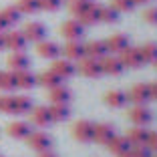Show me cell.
I'll return each mask as SVG.
<instances>
[{"label":"cell","mask_w":157,"mask_h":157,"mask_svg":"<svg viewBox=\"0 0 157 157\" xmlns=\"http://www.w3.org/2000/svg\"><path fill=\"white\" fill-rule=\"evenodd\" d=\"M0 73H2V71H0Z\"/></svg>","instance_id":"cell-50"},{"label":"cell","mask_w":157,"mask_h":157,"mask_svg":"<svg viewBox=\"0 0 157 157\" xmlns=\"http://www.w3.org/2000/svg\"><path fill=\"white\" fill-rule=\"evenodd\" d=\"M119 59H121V63H123V67H127V69H141V67H143L141 51L135 48V46H127L119 55Z\"/></svg>","instance_id":"cell-7"},{"label":"cell","mask_w":157,"mask_h":157,"mask_svg":"<svg viewBox=\"0 0 157 157\" xmlns=\"http://www.w3.org/2000/svg\"><path fill=\"white\" fill-rule=\"evenodd\" d=\"M77 71L83 75V77H87V78H97V77H101V75H103L101 60H97V59H89V56H85V59L78 60Z\"/></svg>","instance_id":"cell-4"},{"label":"cell","mask_w":157,"mask_h":157,"mask_svg":"<svg viewBox=\"0 0 157 157\" xmlns=\"http://www.w3.org/2000/svg\"><path fill=\"white\" fill-rule=\"evenodd\" d=\"M6 63H8L10 71H26L30 69V59H28L26 52H10V56L6 59Z\"/></svg>","instance_id":"cell-16"},{"label":"cell","mask_w":157,"mask_h":157,"mask_svg":"<svg viewBox=\"0 0 157 157\" xmlns=\"http://www.w3.org/2000/svg\"><path fill=\"white\" fill-rule=\"evenodd\" d=\"M12 73H14V71H12ZM14 77H16V89L28 91V89H33L34 85H36V75L30 73V69H26V71H16V73H14Z\"/></svg>","instance_id":"cell-21"},{"label":"cell","mask_w":157,"mask_h":157,"mask_svg":"<svg viewBox=\"0 0 157 157\" xmlns=\"http://www.w3.org/2000/svg\"><path fill=\"white\" fill-rule=\"evenodd\" d=\"M0 14H2V18L8 22V26H14V24H18L20 18H22V14H20V10L16 8V6H6V8L0 10Z\"/></svg>","instance_id":"cell-30"},{"label":"cell","mask_w":157,"mask_h":157,"mask_svg":"<svg viewBox=\"0 0 157 157\" xmlns=\"http://www.w3.org/2000/svg\"><path fill=\"white\" fill-rule=\"evenodd\" d=\"M105 103L113 109H121L129 103V97H127V93L125 91H119V89H113V91L105 93Z\"/></svg>","instance_id":"cell-23"},{"label":"cell","mask_w":157,"mask_h":157,"mask_svg":"<svg viewBox=\"0 0 157 157\" xmlns=\"http://www.w3.org/2000/svg\"><path fill=\"white\" fill-rule=\"evenodd\" d=\"M36 157H56V155H55V153L51 151V149H48V151H42V153H38Z\"/></svg>","instance_id":"cell-43"},{"label":"cell","mask_w":157,"mask_h":157,"mask_svg":"<svg viewBox=\"0 0 157 157\" xmlns=\"http://www.w3.org/2000/svg\"><path fill=\"white\" fill-rule=\"evenodd\" d=\"M30 121H33L36 127H48V125L52 123L51 113H48V107H44V105L33 107V111H30Z\"/></svg>","instance_id":"cell-19"},{"label":"cell","mask_w":157,"mask_h":157,"mask_svg":"<svg viewBox=\"0 0 157 157\" xmlns=\"http://www.w3.org/2000/svg\"><path fill=\"white\" fill-rule=\"evenodd\" d=\"M153 65H155V69H157V60H155V63H153Z\"/></svg>","instance_id":"cell-47"},{"label":"cell","mask_w":157,"mask_h":157,"mask_svg":"<svg viewBox=\"0 0 157 157\" xmlns=\"http://www.w3.org/2000/svg\"><path fill=\"white\" fill-rule=\"evenodd\" d=\"M115 135H117L115 133V127H113L111 123H99V125H95L93 141H97V143H101V145H107L113 137H115Z\"/></svg>","instance_id":"cell-15"},{"label":"cell","mask_w":157,"mask_h":157,"mask_svg":"<svg viewBox=\"0 0 157 157\" xmlns=\"http://www.w3.org/2000/svg\"><path fill=\"white\" fill-rule=\"evenodd\" d=\"M48 99H51V103L69 105V103L73 101V91H71L69 87H65V85H59V87H55V89L48 91Z\"/></svg>","instance_id":"cell-17"},{"label":"cell","mask_w":157,"mask_h":157,"mask_svg":"<svg viewBox=\"0 0 157 157\" xmlns=\"http://www.w3.org/2000/svg\"><path fill=\"white\" fill-rule=\"evenodd\" d=\"M16 8L20 10V14H36L40 10V4H38V0H18Z\"/></svg>","instance_id":"cell-33"},{"label":"cell","mask_w":157,"mask_h":157,"mask_svg":"<svg viewBox=\"0 0 157 157\" xmlns=\"http://www.w3.org/2000/svg\"><path fill=\"white\" fill-rule=\"evenodd\" d=\"M60 52L65 55V59H69V60H81V59H85V44L81 40H67V44L60 48Z\"/></svg>","instance_id":"cell-10"},{"label":"cell","mask_w":157,"mask_h":157,"mask_svg":"<svg viewBox=\"0 0 157 157\" xmlns=\"http://www.w3.org/2000/svg\"><path fill=\"white\" fill-rule=\"evenodd\" d=\"M46 26L42 22H26L24 24V28H22V34H24V38L26 40H30V42H40V40H44L46 38Z\"/></svg>","instance_id":"cell-8"},{"label":"cell","mask_w":157,"mask_h":157,"mask_svg":"<svg viewBox=\"0 0 157 157\" xmlns=\"http://www.w3.org/2000/svg\"><path fill=\"white\" fill-rule=\"evenodd\" d=\"M8 22H6L4 18H2V14H0V33H6V30H8Z\"/></svg>","instance_id":"cell-42"},{"label":"cell","mask_w":157,"mask_h":157,"mask_svg":"<svg viewBox=\"0 0 157 157\" xmlns=\"http://www.w3.org/2000/svg\"><path fill=\"white\" fill-rule=\"evenodd\" d=\"M4 44H6V48L12 51V52H24L28 40L24 38L22 30H6L4 33Z\"/></svg>","instance_id":"cell-5"},{"label":"cell","mask_w":157,"mask_h":157,"mask_svg":"<svg viewBox=\"0 0 157 157\" xmlns=\"http://www.w3.org/2000/svg\"><path fill=\"white\" fill-rule=\"evenodd\" d=\"M0 157H2V155H0Z\"/></svg>","instance_id":"cell-51"},{"label":"cell","mask_w":157,"mask_h":157,"mask_svg":"<svg viewBox=\"0 0 157 157\" xmlns=\"http://www.w3.org/2000/svg\"><path fill=\"white\" fill-rule=\"evenodd\" d=\"M119 157H133V155H131V151H127V153H123V155H119Z\"/></svg>","instance_id":"cell-46"},{"label":"cell","mask_w":157,"mask_h":157,"mask_svg":"<svg viewBox=\"0 0 157 157\" xmlns=\"http://www.w3.org/2000/svg\"><path fill=\"white\" fill-rule=\"evenodd\" d=\"M111 6L117 12H131V10L135 8L133 0H111Z\"/></svg>","instance_id":"cell-36"},{"label":"cell","mask_w":157,"mask_h":157,"mask_svg":"<svg viewBox=\"0 0 157 157\" xmlns=\"http://www.w3.org/2000/svg\"><path fill=\"white\" fill-rule=\"evenodd\" d=\"M101 69H103V75H111V77H119L121 73L125 71L123 63H121L119 56H111L107 55L101 59Z\"/></svg>","instance_id":"cell-13"},{"label":"cell","mask_w":157,"mask_h":157,"mask_svg":"<svg viewBox=\"0 0 157 157\" xmlns=\"http://www.w3.org/2000/svg\"><path fill=\"white\" fill-rule=\"evenodd\" d=\"M145 145L151 149V153H157V131H149V137Z\"/></svg>","instance_id":"cell-40"},{"label":"cell","mask_w":157,"mask_h":157,"mask_svg":"<svg viewBox=\"0 0 157 157\" xmlns=\"http://www.w3.org/2000/svg\"><path fill=\"white\" fill-rule=\"evenodd\" d=\"M85 55L89 56V59H97L101 60L103 56L109 55V51H107V44L105 40H91L85 44Z\"/></svg>","instance_id":"cell-20"},{"label":"cell","mask_w":157,"mask_h":157,"mask_svg":"<svg viewBox=\"0 0 157 157\" xmlns=\"http://www.w3.org/2000/svg\"><path fill=\"white\" fill-rule=\"evenodd\" d=\"M105 44H107V51L111 52V55H121V52L129 46V36H127V34L117 33V34H113V36L107 38Z\"/></svg>","instance_id":"cell-14"},{"label":"cell","mask_w":157,"mask_h":157,"mask_svg":"<svg viewBox=\"0 0 157 157\" xmlns=\"http://www.w3.org/2000/svg\"><path fill=\"white\" fill-rule=\"evenodd\" d=\"M127 97H129V101L135 103V105H147L149 101H153L151 99V89H149V85H145V83L133 85L131 91L127 93Z\"/></svg>","instance_id":"cell-6"},{"label":"cell","mask_w":157,"mask_h":157,"mask_svg":"<svg viewBox=\"0 0 157 157\" xmlns=\"http://www.w3.org/2000/svg\"><path fill=\"white\" fill-rule=\"evenodd\" d=\"M30 125L26 123V121H12V123H8V127H6V133L10 135L12 139H26L28 135H30Z\"/></svg>","instance_id":"cell-18"},{"label":"cell","mask_w":157,"mask_h":157,"mask_svg":"<svg viewBox=\"0 0 157 157\" xmlns=\"http://www.w3.org/2000/svg\"><path fill=\"white\" fill-rule=\"evenodd\" d=\"M40 4V10H46V12H56V10L63 6V0H38Z\"/></svg>","instance_id":"cell-37"},{"label":"cell","mask_w":157,"mask_h":157,"mask_svg":"<svg viewBox=\"0 0 157 157\" xmlns=\"http://www.w3.org/2000/svg\"><path fill=\"white\" fill-rule=\"evenodd\" d=\"M149 89H151V99H153V101H157V81L149 85Z\"/></svg>","instance_id":"cell-41"},{"label":"cell","mask_w":157,"mask_h":157,"mask_svg":"<svg viewBox=\"0 0 157 157\" xmlns=\"http://www.w3.org/2000/svg\"><path fill=\"white\" fill-rule=\"evenodd\" d=\"M83 26H91V24H97L99 22V4H93V8L89 10L87 14H83L81 18H77Z\"/></svg>","instance_id":"cell-34"},{"label":"cell","mask_w":157,"mask_h":157,"mask_svg":"<svg viewBox=\"0 0 157 157\" xmlns=\"http://www.w3.org/2000/svg\"><path fill=\"white\" fill-rule=\"evenodd\" d=\"M143 20L147 24H157V6H149V8H145Z\"/></svg>","instance_id":"cell-39"},{"label":"cell","mask_w":157,"mask_h":157,"mask_svg":"<svg viewBox=\"0 0 157 157\" xmlns=\"http://www.w3.org/2000/svg\"><path fill=\"white\" fill-rule=\"evenodd\" d=\"M71 133L81 143H91L93 135H95V123H91L89 119H78V121H75Z\"/></svg>","instance_id":"cell-1"},{"label":"cell","mask_w":157,"mask_h":157,"mask_svg":"<svg viewBox=\"0 0 157 157\" xmlns=\"http://www.w3.org/2000/svg\"><path fill=\"white\" fill-rule=\"evenodd\" d=\"M93 4L95 2H89V0H69V12L75 18H81L83 14H87L93 8Z\"/></svg>","instance_id":"cell-27"},{"label":"cell","mask_w":157,"mask_h":157,"mask_svg":"<svg viewBox=\"0 0 157 157\" xmlns=\"http://www.w3.org/2000/svg\"><path fill=\"white\" fill-rule=\"evenodd\" d=\"M151 157H157V153H153V155H151Z\"/></svg>","instance_id":"cell-48"},{"label":"cell","mask_w":157,"mask_h":157,"mask_svg":"<svg viewBox=\"0 0 157 157\" xmlns=\"http://www.w3.org/2000/svg\"><path fill=\"white\" fill-rule=\"evenodd\" d=\"M36 85H40V87H44V89H48V91H51V89L63 85V78L48 69V71H42L40 75H36Z\"/></svg>","instance_id":"cell-22"},{"label":"cell","mask_w":157,"mask_h":157,"mask_svg":"<svg viewBox=\"0 0 157 157\" xmlns=\"http://www.w3.org/2000/svg\"><path fill=\"white\" fill-rule=\"evenodd\" d=\"M89 2H95V0H89Z\"/></svg>","instance_id":"cell-49"},{"label":"cell","mask_w":157,"mask_h":157,"mask_svg":"<svg viewBox=\"0 0 157 157\" xmlns=\"http://www.w3.org/2000/svg\"><path fill=\"white\" fill-rule=\"evenodd\" d=\"M51 71L56 73L63 81H65V78H71L75 73H77V67H75V63L69 60V59H55V60H52Z\"/></svg>","instance_id":"cell-11"},{"label":"cell","mask_w":157,"mask_h":157,"mask_svg":"<svg viewBox=\"0 0 157 157\" xmlns=\"http://www.w3.org/2000/svg\"><path fill=\"white\" fill-rule=\"evenodd\" d=\"M6 44H4V33H0V51H4Z\"/></svg>","instance_id":"cell-44"},{"label":"cell","mask_w":157,"mask_h":157,"mask_svg":"<svg viewBox=\"0 0 157 157\" xmlns=\"http://www.w3.org/2000/svg\"><path fill=\"white\" fill-rule=\"evenodd\" d=\"M129 151H131V155H133V157H151L153 155L151 149H149L147 145H133Z\"/></svg>","instance_id":"cell-38"},{"label":"cell","mask_w":157,"mask_h":157,"mask_svg":"<svg viewBox=\"0 0 157 157\" xmlns=\"http://www.w3.org/2000/svg\"><path fill=\"white\" fill-rule=\"evenodd\" d=\"M147 2H149V0H133L135 6H137V4H147Z\"/></svg>","instance_id":"cell-45"},{"label":"cell","mask_w":157,"mask_h":157,"mask_svg":"<svg viewBox=\"0 0 157 157\" xmlns=\"http://www.w3.org/2000/svg\"><path fill=\"white\" fill-rule=\"evenodd\" d=\"M139 51L143 56V63H155L157 60V42H145Z\"/></svg>","instance_id":"cell-32"},{"label":"cell","mask_w":157,"mask_h":157,"mask_svg":"<svg viewBox=\"0 0 157 157\" xmlns=\"http://www.w3.org/2000/svg\"><path fill=\"white\" fill-rule=\"evenodd\" d=\"M26 143L36 153H42L52 147V137L48 133H44V131H30V135L26 137Z\"/></svg>","instance_id":"cell-2"},{"label":"cell","mask_w":157,"mask_h":157,"mask_svg":"<svg viewBox=\"0 0 157 157\" xmlns=\"http://www.w3.org/2000/svg\"><path fill=\"white\" fill-rule=\"evenodd\" d=\"M33 99L26 95H14V115H26L33 111Z\"/></svg>","instance_id":"cell-28"},{"label":"cell","mask_w":157,"mask_h":157,"mask_svg":"<svg viewBox=\"0 0 157 157\" xmlns=\"http://www.w3.org/2000/svg\"><path fill=\"white\" fill-rule=\"evenodd\" d=\"M0 113H6V115H14V95L6 93L0 97Z\"/></svg>","instance_id":"cell-35"},{"label":"cell","mask_w":157,"mask_h":157,"mask_svg":"<svg viewBox=\"0 0 157 157\" xmlns=\"http://www.w3.org/2000/svg\"><path fill=\"white\" fill-rule=\"evenodd\" d=\"M125 137L129 139V143H131V147L133 145H145L147 143V137H149V131L145 129V127H131L129 131H127V135Z\"/></svg>","instance_id":"cell-26"},{"label":"cell","mask_w":157,"mask_h":157,"mask_svg":"<svg viewBox=\"0 0 157 157\" xmlns=\"http://www.w3.org/2000/svg\"><path fill=\"white\" fill-rule=\"evenodd\" d=\"M14 89H16V77H14L12 71L0 73V91H4V93H12Z\"/></svg>","instance_id":"cell-31"},{"label":"cell","mask_w":157,"mask_h":157,"mask_svg":"<svg viewBox=\"0 0 157 157\" xmlns=\"http://www.w3.org/2000/svg\"><path fill=\"white\" fill-rule=\"evenodd\" d=\"M99 22H105V24L119 22V12L113 6H101L99 4Z\"/></svg>","instance_id":"cell-29"},{"label":"cell","mask_w":157,"mask_h":157,"mask_svg":"<svg viewBox=\"0 0 157 157\" xmlns=\"http://www.w3.org/2000/svg\"><path fill=\"white\" fill-rule=\"evenodd\" d=\"M85 28L87 26H83L77 18H71V20H65V22L60 24V34L67 40H81L85 36Z\"/></svg>","instance_id":"cell-3"},{"label":"cell","mask_w":157,"mask_h":157,"mask_svg":"<svg viewBox=\"0 0 157 157\" xmlns=\"http://www.w3.org/2000/svg\"><path fill=\"white\" fill-rule=\"evenodd\" d=\"M107 147H109V151L113 153V155H123V153H127L131 149V143H129V139L123 137V135H115V137L107 143Z\"/></svg>","instance_id":"cell-24"},{"label":"cell","mask_w":157,"mask_h":157,"mask_svg":"<svg viewBox=\"0 0 157 157\" xmlns=\"http://www.w3.org/2000/svg\"><path fill=\"white\" fill-rule=\"evenodd\" d=\"M36 55L42 56V59H48V60H55L60 56V46L56 44L55 40H40L36 42Z\"/></svg>","instance_id":"cell-12"},{"label":"cell","mask_w":157,"mask_h":157,"mask_svg":"<svg viewBox=\"0 0 157 157\" xmlns=\"http://www.w3.org/2000/svg\"><path fill=\"white\" fill-rule=\"evenodd\" d=\"M48 113H51L52 123H60V121H67L71 117V107L69 105H63V103H51Z\"/></svg>","instance_id":"cell-25"},{"label":"cell","mask_w":157,"mask_h":157,"mask_svg":"<svg viewBox=\"0 0 157 157\" xmlns=\"http://www.w3.org/2000/svg\"><path fill=\"white\" fill-rule=\"evenodd\" d=\"M129 119H131V123L137 125V127H145V125H149L153 121V113L149 111L145 105H135L129 111Z\"/></svg>","instance_id":"cell-9"}]
</instances>
